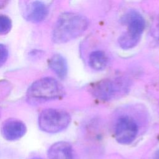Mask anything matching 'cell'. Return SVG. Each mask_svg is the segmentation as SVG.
I'll return each mask as SVG.
<instances>
[{"instance_id": "6da1fadb", "label": "cell", "mask_w": 159, "mask_h": 159, "mask_svg": "<svg viewBox=\"0 0 159 159\" xmlns=\"http://www.w3.org/2000/svg\"><path fill=\"white\" fill-rule=\"evenodd\" d=\"M89 25L88 19L74 12H64L58 18L52 31V40L64 43L80 36Z\"/></svg>"}, {"instance_id": "7a4b0ae2", "label": "cell", "mask_w": 159, "mask_h": 159, "mask_svg": "<svg viewBox=\"0 0 159 159\" xmlns=\"http://www.w3.org/2000/svg\"><path fill=\"white\" fill-rule=\"evenodd\" d=\"M64 89L59 82L51 77H45L34 81L28 88L26 99L29 104H39L55 100L64 95Z\"/></svg>"}, {"instance_id": "3957f363", "label": "cell", "mask_w": 159, "mask_h": 159, "mask_svg": "<svg viewBox=\"0 0 159 159\" xmlns=\"http://www.w3.org/2000/svg\"><path fill=\"white\" fill-rule=\"evenodd\" d=\"M71 121L70 114L60 109L49 108L42 111L39 116V126L43 132L50 134L65 129Z\"/></svg>"}, {"instance_id": "277c9868", "label": "cell", "mask_w": 159, "mask_h": 159, "mask_svg": "<svg viewBox=\"0 0 159 159\" xmlns=\"http://www.w3.org/2000/svg\"><path fill=\"white\" fill-rule=\"evenodd\" d=\"M138 129V125L132 118L122 116L118 119L116 124V139L120 143L129 144L136 138Z\"/></svg>"}, {"instance_id": "5b68a950", "label": "cell", "mask_w": 159, "mask_h": 159, "mask_svg": "<svg viewBox=\"0 0 159 159\" xmlns=\"http://www.w3.org/2000/svg\"><path fill=\"white\" fill-rule=\"evenodd\" d=\"M26 130L25 124L16 119H7L1 126V134L3 137L9 141H14L20 139L25 135Z\"/></svg>"}, {"instance_id": "8992f818", "label": "cell", "mask_w": 159, "mask_h": 159, "mask_svg": "<svg viewBox=\"0 0 159 159\" xmlns=\"http://www.w3.org/2000/svg\"><path fill=\"white\" fill-rule=\"evenodd\" d=\"M23 12L27 20L33 23H39L46 18L48 14V9L44 2L35 1L27 2Z\"/></svg>"}, {"instance_id": "52a82bcc", "label": "cell", "mask_w": 159, "mask_h": 159, "mask_svg": "<svg viewBox=\"0 0 159 159\" xmlns=\"http://www.w3.org/2000/svg\"><path fill=\"white\" fill-rule=\"evenodd\" d=\"M90 91L96 98L102 101H108L116 94L117 84L108 79L101 80L93 84Z\"/></svg>"}, {"instance_id": "ba28073f", "label": "cell", "mask_w": 159, "mask_h": 159, "mask_svg": "<svg viewBox=\"0 0 159 159\" xmlns=\"http://www.w3.org/2000/svg\"><path fill=\"white\" fill-rule=\"evenodd\" d=\"M49 159H78L72 145L66 142L53 143L48 150Z\"/></svg>"}, {"instance_id": "9c48e42d", "label": "cell", "mask_w": 159, "mask_h": 159, "mask_svg": "<svg viewBox=\"0 0 159 159\" xmlns=\"http://www.w3.org/2000/svg\"><path fill=\"white\" fill-rule=\"evenodd\" d=\"M124 20L128 27L127 32L134 37L140 39L141 34L145 25V20L142 16L137 11L132 10L127 14Z\"/></svg>"}, {"instance_id": "30bf717a", "label": "cell", "mask_w": 159, "mask_h": 159, "mask_svg": "<svg viewBox=\"0 0 159 159\" xmlns=\"http://www.w3.org/2000/svg\"><path fill=\"white\" fill-rule=\"evenodd\" d=\"M48 65L51 70L61 79H64L68 71L67 63L65 58L60 54H54L48 60Z\"/></svg>"}, {"instance_id": "8fae6325", "label": "cell", "mask_w": 159, "mask_h": 159, "mask_svg": "<svg viewBox=\"0 0 159 159\" xmlns=\"http://www.w3.org/2000/svg\"><path fill=\"white\" fill-rule=\"evenodd\" d=\"M89 65L91 68L95 70H104L108 63L106 54L101 50L92 52L89 56Z\"/></svg>"}, {"instance_id": "7c38bea8", "label": "cell", "mask_w": 159, "mask_h": 159, "mask_svg": "<svg viewBox=\"0 0 159 159\" xmlns=\"http://www.w3.org/2000/svg\"><path fill=\"white\" fill-rule=\"evenodd\" d=\"M139 40L140 38L134 37L125 32L119 37L118 42L123 49H130L135 47Z\"/></svg>"}, {"instance_id": "4fadbf2b", "label": "cell", "mask_w": 159, "mask_h": 159, "mask_svg": "<svg viewBox=\"0 0 159 159\" xmlns=\"http://www.w3.org/2000/svg\"><path fill=\"white\" fill-rule=\"evenodd\" d=\"M12 22L7 16L0 14V35L7 34L11 29Z\"/></svg>"}, {"instance_id": "5bb4252c", "label": "cell", "mask_w": 159, "mask_h": 159, "mask_svg": "<svg viewBox=\"0 0 159 159\" xmlns=\"http://www.w3.org/2000/svg\"><path fill=\"white\" fill-rule=\"evenodd\" d=\"M151 32L153 38L159 42V16L153 20L152 27Z\"/></svg>"}, {"instance_id": "9a60e30c", "label": "cell", "mask_w": 159, "mask_h": 159, "mask_svg": "<svg viewBox=\"0 0 159 159\" xmlns=\"http://www.w3.org/2000/svg\"><path fill=\"white\" fill-rule=\"evenodd\" d=\"M9 55L8 48L2 43H0V67L2 66L7 61Z\"/></svg>"}, {"instance_id": "2e32d148", "label": "cell", "mask_w": 159, "mask_h": 159, "mask_svg": "<svg viewBox=\"0 0 159 159\" xmlns=\"http://www.w3.org/2000/svg\"><path fill=\"white\" fill-rule=\"evenodd\" d=\"M154 159H159V149L157 150L154 154Z\"/></svg>"}, {"instance_id": "e0dca14e", "label": "cell", "mask_w": 159, "mask_h": 159, "mask_svg": "<svg viewBox=\"0 0 159 159\" xmlns=\"http://www.w3.org/2000/svg\"><path fill=\"white\" fill-rule=\"evenodd\" d=\"M6 4V1H0V7H1L2 6H4Z\"/></svg>"}, {"instance_id": "ac0fdd59", "label": "cell", "mask_w": 159, "mask_h": 159, "mask_svg": "<svg viewBox=\"0 0 159 159\" xmlns=\"http://www.w3.org/2000/svg\"><path fill=\"white\" fill-rule=\"evenodd\" d=\"M32 159H42V158H39V157H35V158H32Z\"/></svg>"}]
</instances>
